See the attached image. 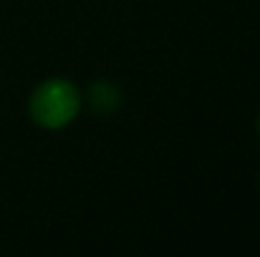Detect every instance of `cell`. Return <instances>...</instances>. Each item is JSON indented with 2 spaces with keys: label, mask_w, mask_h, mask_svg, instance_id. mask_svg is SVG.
<instances>
[{
  "label": "cell",
  "mask_w": 260,
  "mask_h": 257,
  "mask_svg": "<svg viewBox=\"0 0 260 257\" xmlns=\"http://www.w3.org/2000/svg\"><path fill=\"white\" fill-rule=\"evenodd\" d=\"M79 91L66 79H51L43 81L28 101V111L36 124L43 129H63L71 124L79 114Z\"/></svg>",
  "instance_id": "cell-1"
},
{
  "label": "cell",
  "mask_w": 260,
  "mask_h": 257,
  "mask_svg": "<svg viewBox=\"0 0 260 257\" xmlns=\"http://www.w3.org/2000/svg\"><path fill=\"white\" fill-rule=\"evenodd\" d=\"M88 101L91 106L99 111V114H111L119 108L121 103V91L114 84H106V81H99L88 88Z\"/></svg>",
  "instance_id": "cell-2"
}]
</instances>
